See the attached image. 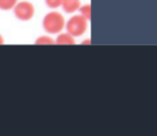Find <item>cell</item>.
<instances>
[{
	"label": "cell",
	"mask_w": 157,
	"mask_h": 136,
	"mask_svg": "<svg viewBox=\"0 0 157 136\" xmlns=\"http://www.w3.org/2000/svg\"><path fill=\"white\" fill-rule=\"evenodd\" d=\"M65 18L64 15L58 11H50L48 12L43 18V28L49 34H58L63 32L65 28Z\"/></svg>",
	"instance_id": "6da1fadb"
},
{
	"label": "cell",
	"mask_w": 157,
	"mask_h": 136,
	"mask_svg": "<svg viewBox=\"0 0 157 136\" xmlns=\"http://www.w3.org/2000/svg\"><path fill=\"white\" fill-rule=\"evenodd\" d=\"M88 27V20L85 18L82 15H74L69 18V21L65 23V28L66 32H69L71 36L76 37H81Z\"/></svg>",
	"instance_id": "7a4b0ae2"
},
{
	"label": "cell",
	"mask_w": 157,
	"mask_h": 136,
	"mask_svg": "<svg viewBox=\"0 0 157 136\" xmlns=\"http://www.w3.org/2000/svg\"><path fill=\"white\" fill-rule=\"evenodd\" d=\"M12 10H13L15 17L20 21L32 20L33 16H34V12H36V9H34L33 4L29 2V1H20L15 5V7Z\"/></svg>",
	"instance_id": "3957f363"
},
{
	"label": "cell",
	"mask_w": 157,
	"mask_h": 136,
	"mask_svg": "<svg viewBox=\"0 0 157 136\" xmlns=\"http://www.w3.org/2000/svg\"><path fill=\"white\" fill-rule=\"evenodd\" d=\"M75 42V37L71 36L69 32H60L58 33V37L55 39V44L58 45H74Z\"/></svg>",
	"instance_id": "277c9868"
},
{
	"label": "cell",
	"mask_w": 157,
	"mask_h": 136,
	"mask_svg": "<svg viewBox=\"0 0 157 136\" xmlns=\"http://www.w3.org/2000/svg\"><path fill=\"white\" fill-rule=\"evenodd\" d=\"M81 6V0H63L61 7L67 13H74Z\"/></svg>",
	"instance_id": "5b68a950"
},
{
	"label": "cell",
	"mask_w": 157,
	"mask_h": 136,
	"mask_svg": "<svg viewBox=\"0 0 157 136\" xmlns=\"http://www.w3.org/2000/svg\"><path fill=\"white\" fill-rule=\"evenodd\" d=\"M36 45H53L55 44V40L49 36H40L34 42Z\"/></svg>",
	"instance_id": "8992f818"
},
{
	"label": "cell",
	"mask_w": 157,
	"mask_h": 136,
	"mask_svg": "<svg viewBox=\"0 0 157 136\" xmlns=\"http://www.w3.org/2000/svg\"><path fill=\"white\" fill-rule=\"evenodd\" d=\"M17 2L18 0H0V10H4V11L12 10Z\"/></svg>",
	"instance_id": "52a82bcc"
},
{
	"label": "cell",
	"mask_w": 157,
	"mask_h": 136,
	"mask_svg": "<svg viewBox=\"0 0 157 136\" xmlns=\"http://www.w3.org/2000/svg\"><path fill=\"white\" fill-rule=\"evenodd\" d=\"M77 11L80 12V15H82L88 21L91 20V4H83V5H81Z\"/></svg>",
	"instance_id": "ba28073f"
},
{
	"label": "cell",
	"mask_w": 157,
	"mask_h": 136,
	"mask_svg": "<svg viewBox=\"0 0 157 136\" xmlns=\"http://www.w3.org/2000/svg\"><path fill=\"white\" fill-rule=\"evenodd\" d=\"M61 2L63 0H45V4L49 9H58V7H61Z\"/></svg>",
	"instance_id": "9c48e42d"
},
{
	"label": "cell",
	"mask_w": 157,
	"mask_h": 136,
	"mask_svg": "<svg viewBox=\"0 0 157 136\" xmlns=\"http://www.w3.org/2000/svg\"><path fill=\"white\" fill-rule=\"evenodd\" d=\"M4 43H5V40H4V37L0 34V45H2Z\"/></svg>",
	"instance_id": "30bf717a"
},
{
	"label": "cell",
	"mask_w": 157,
	"mask_h": 136,
	"mask_svg": "<svg viewBox=\"0 0 157 136\" xmlns=\"http://www.w3.org/2000/svg\"><path fill=\"white\" fill-rule=\"evenodd\" d=\"M90 43H91V40H90V39H86L85 42H82V45H83V44H90Z\"/></svg>",
	"instance_id": "8fae6325"
}]
</instances>
